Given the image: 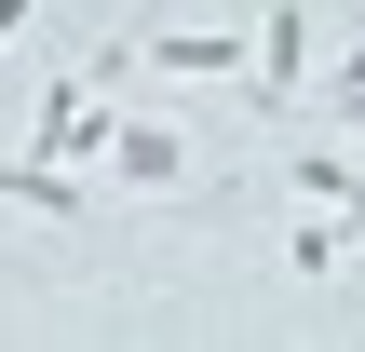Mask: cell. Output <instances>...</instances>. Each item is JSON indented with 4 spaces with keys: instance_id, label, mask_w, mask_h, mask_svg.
<instances>
[{
    "instance_id": "cell-6",
    "label": "cell",
    "mask_w": 365,
    "mask_h": 352,
    "mask_svg": "<svg viewBox=\"0 0 365 352\" xmlns=\"http://www.w3.org/2000/svg\"><path fill=\"white\" fill-rule=\"evenodd\" d=\"M27 14H41V0H0V41H14V27H27Z\"/></svg>"
},
{
    "instance_id": "cell-5",
    "label": "cell",
    "mask_w": 365,
    "mask_h": 352,
    "mask_svg": "<svg viewBox=\"0 0 365 352\" xmlns=\"http://www.w3.org/2000/svg\"><path fill=\"white\" fill-rule=\"evenodd\" d=\"M325 109H339V122H365V41L339 54V68H325Z\"/></svg>"
},
{
    "instance_id": "cell-1",
    "label": "cell",
    "mask_w": 365,
    "mask_h": 352,
    "mask_svg": "<svg viewBox=\"0 0 365 352\" xmlns=\"http://www.w3.org/2000/svg\"><path fill=\"white\" fill-rule=\"evenodd\" d=\"M325 68V27H312V0H271L257 14V41H244V109L257 122H284V95Z\"/></svg>"
},
{
    "instance_id": "cell-2",
    "label": "cell",
    "mask_w": 365,
    "mask_h": 352,
    "mask_svg": "<svg viewBox=\"0 0 365 352\" xmlns=\"http://www.w3.org/2000/svg\"><path fill=\"white\" fill-rule=\"evenodd\" d=\"M108 176H122V190H176V176H190V136H176V122H122V136H108Z\"/></svg>"
},
{
    "instance_id": "cell-4",
    "label": "cell",
    "mask_w": 365,
    "mask_h": 352,
    "mask_svg": "<svg viewBox=\"0 0 365 352\" xmlns=\"http://www.w3.org/2000/svg\"><path fill=\"white\" fill-rule=\"evenodd\" d=\"M339 244H352V231H325V217H298V231H284V271H339Z\"/></svg>"
},
{
    "instance_id": "cell-3",
    "label": "cell",
    "mask_w": 365,
    "mask_h": 352,
    "mask_svg": "<svg viewBox=\"0 0 365 352\" xmlns=\"http://www.w3.org/2000/svg\"><path fill=\"white\" fill-rule=\"evenodd\" d=\"M149 68H176V81H244V41H230V27H163Z\"/></svg>"
}]
</instances>
